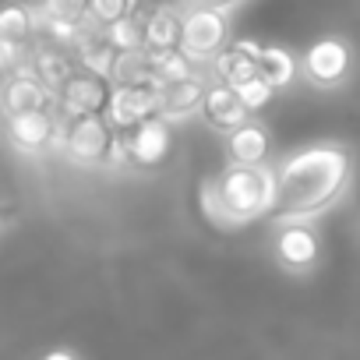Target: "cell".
Here are the masks:
<instances>
[{
  "mask_svg": "<svg viewBox=\"0 0 360 360\" xmlns=\"http://www.w3.org/2000/svg\"><path fill=\"white\" fill-rule=\"evenodd\" d=\"M29 64H32V71L53 89V96L64 89V82L78 71V57L75 53H68L64 46H53V43H36V50H32V57H29Z\"/></svg>",
  "mask_w": 360,
  "mask_h": 360,
  "instance_id": "17",
  "label": "cell"
},
{
  "mask_svg": "<svg viewBox=\"0 0 360 360\" xmlns=\"http://www.w3.org/2000/svg\"><path fill=\"white\" fill-rule=\"evenodd\" d=\"M272 255L283 272L311 276L321 262V237L311 219H279L272 237Z\"/></svg>",
  "mask_w": 360,
  "mask_h": 360,
  "instance_id": "5",
  "label": "cell"
},
{
  "mask_svg": "<svg viewBox=\"0 0 360 360\" xmlns=\"http://www.w3.org/2000/svg\"><path fill=\"white\" fill-rule=\"evenodd\" d=\"M258 57H262V43L255 39H230L212 60H209V75L230 85H240L244 78L258 75Z\"/></svg>",
  "mask_w": 360,
  "mask_h": 360,
  "instance_id": "16",
  "label": "cell"
},
{
  "mask_svg": "<svg viewBox=\"0 0 360 360\" xmlns=\"http://www.w3.org/2000/svg\"><path fill=\"white\" fill-rule=\"evenodd\" d=\"M0 39L32 50L39 43L36 4H4V8H0Z\"/></svg>",
  "mask_w": 360,
  "mask_h": 360,
  "instance_id": "18",
  "label": "cell"
},
{
  "mask_svg": "<svg viewBox=\"0 0 360 360\" xmlns=\"http://www.w3.org/2000/svg\"><path fill=\"white\" fill-rule=\"evenodd\" d=\"M43 106H57V96L32 71V64H18L15 71L4 75V82H0V120L25 110H43Z\"/></svg>",
  "mask_w": 360,
  "mask_h": 360,
  "instance_id": "8",
  "label": "cell"
},
{
  "mask_svg": "<svg viewBox=\"0 0 360 360\" xmlns=\"http://www.w3.org/2000/svg\"><path fill=\"white\" fill-rule=\"evenodd\" d=\"M237 92H240V99L248 103V110L251 113H262L269 103H272V96H276V89L262 78V75H251V78H244L240 85H233Z\"/></svg>",
  "mask_w": 360,
  "mask_h": 360,
  "instance_id": "22",
  "label": "cell"
},
{
  "mask_svg": "<svg viewBox=\"0 0 360 360\" xmlns=\"http://www.w3.org/2000/svg\"><path fill=\"white\" fill-rule=\"evenodd\" d=\"M353 75V50L346 39L339 36H321L314 39L304 57H300V78L311 85V89H321V92H335L349 82Z\"/></svg>",
  "mask_w": 360,
  "mask_h": 360,
  "instance_id": "4",
  "label": "cell"
},
{
  "mask_svg": "<svg viewBox=\"0 0 360 360\" xmlns=\"http://www.w3.org/2000/svg\"><path fill=\"white\" fill-rule=\"evenodd\" d=\"M152 57V75L159 85L166 82H180V78H191L198 75V64L184 53V50H169V53H148Z\"/></svg>",
  "mask_w": 360,
  "mask_h": 360,
  "instance_id": "20",
  "label": "cell"
},
{
  "mask_svg": "<svg viewBox=\"0 0 360 360\" xmlns=\"http://www.w3.org/2000/svg\"><path fill=\"white\" fill-rule=\"evenodd\" d=\"M230 43V15L226 11H212V8H191L184 18V50L195 64H209L223 46Z\"/></svg>",
  "mask_w": 360,
  "mask_h": 360,
  "instance_id": "7",
  "label": "cell"
},
{
  "mask_svg": "<svg viewBox=\"0 0 360 360\" xmlns=\"http://www.w3.org/2000/svg\"><path fill=\"white\" fill-rule=\"evenodd\" d=\"M60 127H64V117L53 106L4 117V138L22 155H39L46 148H60Z\"/></svg>",
  "mask_w": 360,
  "mask_h": 360,
  "instance_id": "6",
  "label": "cell"
},
{
  "mask_svg": "<svg viewBox=\"0 0 360 360\" xmlns=\"http://www.w3.org/2000/svg\"><path fill=\"white\" fill-rule=\"evenodd\" d=\"M110 92H113V82L106 75L89 71V68L78 64V71L57 92V110L64 117H75V113H106Z\"/></svg>",
  "mask_w": 360,
  "mask_h": 360,
  "instance_id": "10",
  "label": "cell"
},
{
  "mask_svg": "<svg viewBox=\"0 0 360 360\" xmlns=\"http://www.w3.org/2000/svg\"><path fill=\"white\" fill-rule=\"evenodd\" d=\"M356 176V152L346 141H314L276 162V219H318L335 209Z\"/></svg>",
  "mask_w": 360,
  "mask_h": 360,
  "instance_id": "1",
  "label": "cell"
},
{
  "mask_svg": "<svg viewBox=\"0 0 360 360\" xmlns=\"http://www.w3.org/2000/svg\"><path fill=\"white\" fill-rule=\"evenodd\" d=\"M184 18L188 11L176 4H152L145 15V50L148 53H169L180 50V39H184Z\"/></svg>",
  "mask_w": 360,
  "mask_h": 360,
  "instance_id": "15",
  "label": "cell"
},
{
  "mask_svg": "<svg viewBox=\"0 0 360 360\" xmlns=\"http://www.w3.org/2000/svg\"><path fill=\"white\" fill-rule=\"evenodd\" d=\"M258 75L279 92V89H290L293 78H300V57H293V50L286 46H262V57H258Z\"/></svg>",
  "mask_w": 360,
  "mask_h": 360,
  "instance_id": "19",
  "label": "cell"
},
{
  "mask_svg": "<svg viewBox=\"0 0 360 360\" xmlns=\"http://www.w3.org/2000/svg\"><path fill=\"white\" fill-rule=\"evenodd\" d=\"M198 117H202L212 131L226 134V131H233L237 124H244V120L251 117V110H248V103L240 99V92H237L230 82L212 78V82L205 85V96H202V110H198Z\"/></svg>",
  "mask_w": 360,
  "mask_h": 360,
  "instance_id": "12",
  "label": "cell"
},
{
  "mask_svg": "<svg viewBox=\"0 0 360 360\" xmlns=\"http://www.w3.org/2000/svg\"><path fill=\"white\" fill-rule=\"evenodd\" d=\"M39 18H68V22H82L89 18V0H43L36 4Z\"/></svg>",
  "mask_w": 360,
  "mask_h": 360,
  "instance_id": "23",
  "label": "cell"
},
{
  "mask_svg": "<svg viewBox=\"0 0 360 360\" xmlns=\"http://www.w3.org/2000/svg\"><path fill=\"white\" fill-rule=\"evenodd\" d=\"M117 134L120 131L110 124L106 113H75V117H64L60 152L78 166H110Z\"/></svg>",
  "mask_w": 360,
  "mask_h": 360,
  "instance_id": "3",
  "label": "cell"
},
{
  "mask_svg": "<svg viewBox=\"0 0 360 360\" xmlns=\"http://www.w3.org/2000/svg\"><path fill=\"white\" fill-rule=\"evenodd\" d=\"M155 113H159V85L155 82H113L106 117L117 131H127Z\"/></svg>",
  "mask_w": 360,
  "mask_h": 360,
  "instance_id": "9",
  "label": "cell"
},
{
  "mask_svg": "<svg viewBox=\"0 0 360 360\" xmlns=\"http://www.w3.org/2000/svg\"><path fill=\"white\" fill-rule=\"evenodd\" d=\"M32 50H36V46H32ZM32 50H29V46H15V43H8V39H0V78H4L8 71H15L18 64H29Z\"/></svg>",
  "mask_w": 360,
  "mask_h": 360,
  "instance_id": "24",
  "label": "cell"
},
{
  "mask_svg": "<svg viewBox=\"0 0 360 360\" xmlns=\"http://www.w3.org/2000/svg\"><path fill=\"white\" fill-rule=\"evenodd\" d=\"M138 8H141V0H89V18L106 29V25L134 15Z\"/></svg>",
  "mask_w": 360,
  "mask_h": 360,
  "instance_id": "21",
  "label": "cell"
},
{
  "mask_svg": "<svg viewBox=\"0 0 360 360\" xmlns=\"http://www.w3.org/2000/svg\"><path fill=\"white\" fill-rule=\"evenodd\" d=\"M15 216H18V205L15 202H0V237L15 226Z\"/></svg>",
  "mask_w": 360,
  "mask_h": 360,
  "instance_id": "26",
  "label": "cell"
},
{
  "mask_svg": "<svg viewBox=\"0 0 360 360\" xmlns=\"http://www.w3.org/2000/svg\"><path fill=\"white\" fill-rule=\"evenodd\" d=\"M276 209V166L230 162L202 184V212L219 230L248 226Z\"/></svg>",
  "mask_w": 360,
  "mask_h": 360,
  "instance_id": "2",
  "label": "cell"
},
{
  "mask_svg": "<svg viewBox=\"0 0 360 360\" xmlns=\"http://www.w3.org/2000/svg\"><path fill=\"white\" fill-rule=\"evenodd\" d=\"M78 353H71V349H50L46 353V360H75Z\"/></svg>",
  "mask_w": 360,
  "mask_h": 360,
  "instance_id": "27",
  "label": "cell"
},
{
  "mask_svg": "<svg viewBox=\"0 0 360 360\" xmlns=\"http://www.w3.org/2000/svg\"><path fill=\"white\" fill-rule=\"evenodd\" d=\"M120 141H124V155H127L131 166H159L173 148L169 120H162L159 113L145 117L141 124L120 131Z\"/></svg>",
  "mask_w": 360,
  "mask_h": 360,
  "instance_id": "11",
  "label": "cell"
},
{
  "mask_svg": "<svg viewBox=\"0 0 360 360\" xmlns=\"http://www.w3.org/2000/svg\"><path fill=\"white\" fill-rule=\"evenodd\" d=\"M244 4H248V0H180V8H184V11H191V8H212V11H226V15H233Z\"/></svg>",
  "mask_w": 360,
  "mask_h": 360,
  "instance_id": "25",
  "label": "cell"
},
{
  "mask_svg": "<svg viewBox=\"0 0 360 360\" xmlns=\"http://www.w3.org/2000/svg\"><path fill=\"white\" fill-rule=\"evenodd\" d=\"M223 148H226V159L230 162H248V166H258V162H269L272 159V134L262 120H255V113L237 124L233 131L223 134Z\"/></svg>",
  "mask_w": 360,
  "mask_h": 360,
  "instance_id": "14",
  "label": "cell"
},
{
  "mask_svg": "<svg viewBox=\"0 0 360 360\" xmlns=\"http://www.w3.org/2000/svg\"><path fill=\"white\" fill-rule=\"evenodd\" d=\"M205 85H209V78H205L202 71L191 75V78H180V82L159 85V117L169 120V124H184V120L198 117Z\"/></svg>",
  "mask_w": 360,
  "mask_h": 360,
  "instance_id": "13",
  "label": "cell"
}]
</instances>
